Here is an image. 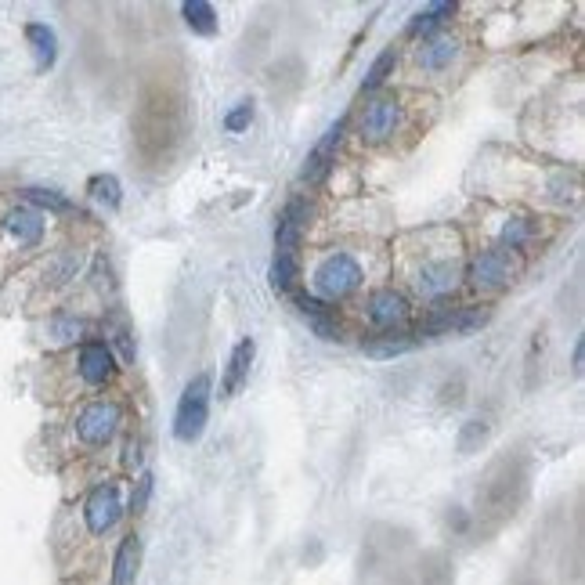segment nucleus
<instances>
[{"label": "nucleus", "mask_w": 585, "mask_h": 585, "mask_svg": "<svg viewBox=\"0 0 585 585\" xmlns=\"http://www.w3.org/2000/svg\"><path fill=\"white\" fill-rule=\"evenodd\" d=\"M344 134H347V120H336L333 127L325 130L322 141H318L315 149H311V156H307L304 170H300L304 185H322L325 177H329V170H333V163H336V152L344 145Z\"/></svg>", "instance_id": "9b49d317"}, {"label": "nucleus", "mask_w": 585, "mask_h": 585, "mask_svg": "<svg viewBox=\"0 0 585 585\" xmlns=\"http://www.w3.org/2000/svg\"><path fill=\"white\" fill-rule=\"evenodd\" d=\"M210 398H214V380L210 372H199L185 383L174 409V437L181 445H195L210 423Z\"/></svg>", "instance_id": "7ed1b4c3"}, {"label": "nucleus", "mask_w": 585, "mask_h": 585, "mask_svg": "<svg viewBox=\"0 0 585 585\" xmlns=\"http://www.w3.org/2000/svg\"><path fill=\"white\" fill-rule=\"evenodd\" d=\"M181 15H185L188 29H192V33H199V37H214V33H217L214 4H206V0H185V4H181Z\"/></svg>", "instance_id": "4be33fe9"}, {"label": "nucleus", "mask_w": 585, "mask_h": 585, "mask_svg": "<svg viewBox=\"0 0 585 585\" xmlns=\"http://www.w3.org/2000/svg\"><path fill=\"white\" fill-rule=\"evenodd\" d=\"M51 333H55L58 340H73V336L87 333V322L84 318H55V322H51Z\"/></svg>", "instance_id": "7c9ffc66"}, {"label": "nucleus", "mask_w": 585, "mask_h": 585, "mask_svg": "<svg viewBox=\"0 0 585 585\" xmlns=\"http://www.w3.org/2000/svg\"><path fill=\"white\" fill-rule=\"evenodd\" d=\"M26 40H29V51H33V62H37L40 73H47L58 58V37L55 29L47 26V22H29L26 26Z\"/></svg>", "instance_id": "f3484780"}, {"label": "nucleus", "mask_w": 585, "mask_h": 585, "mask_svg": "<svg viewBox=\"0 0 585 585\" xmlns=\"http://www.w3.org/2000/svg\"><path fill=\"white\" fill-rule=\"evenodd\" d=\"M289 300L297 304V311L300 315H307V318H318V315H329L325 311V304L318 297H311V293H289Z\"/></svg>", "instance_id": "2f4dec72"}, {"label": "nucleus", "mask_w": 585, "mask_h": 585, "mask_svg": "<svg viewBox=\"0 0 585 585\" xmlns=\"http://www.w3.org/2000/svg\"><path fill=\"white\" fill-rule=\"evenodd\" d=\"M531 239H535V221H531V217H510V221H502L499 242H495V246L520 253L524 246H531Z\"/></svg>", "instance_id": "412c9836"}, {"label": "nucleus", "mask_w": 585, "mask_h": 585, "mask_svg": "<svg viewBox=\"0 0 585 585\" xmlns=\"http://www.w3.org/2000/svg\"><path fill=\"white\" fill-rule=\"evenodd\" d=\"M116 354L105 340H87L80 351H76V376L84 387H105V383L116 376Z\"/></svg>", "instance_id": "9d476101"}, {"label": "nucleus", "mask_w": 585, "mask_h": 585, "mask_svg": "<svg viewBox=\"0 0 585 585\" xmlns=\"http://www.w3.org/2000/svg\"><path fill=\"white\" fill-rule=\"evenodd\" d=\"M300 282V253H275L271 260V286L275 293H297Z\"/></svg>", "instance_id": "aec40b11"}, {"label": "nucleus", "mask_w": 585, "mask_h": 585, "mask_svg": "<svg viewBox=\"0 0 585 585\" xmlns=\"http://www.w3.org/2000/svg\"><path fill=\"white\" fill-rule=\"evenodd\" d=\"M307 217H311V203L307 199H293L279 214L275 224V253H300L307 232Z\"/></svg>", "instance_id": "ddd939ff"}, {"label": "nucleus", "mask_w": 585, "mask_h": 585, "mask_svg": "<svg viewBox=\"0 0 585 585\" xmlns=\"http://www.w3.org/2000/svg\"><path fill=\"white\" fill-rule=\"evenodd\" d=\"M520 268H524L520 253L502 250V246H488V250H477L474 257L466 260L463 279L477 293H502V289H510L517 282Z\"/></svg>", "instance_id": "f03ea898"}, {"label": "nucleus", "mask_w": 585, "mask_h": 585, "mask_svg": "<svg viewBox=\"0 0 585 585\" xmlns=\"http://www.w3.org/2000/svg\"><path fill=\"white\" fill-rule=\"evenodd\" d=\"M253 120H257V105H253L250 98H242V102L224 116V130H228V134H242V130H250Z\"/></svg>", "instance_id": "bb28decb"}, {"label": "nucleus", "mask_w": 585, "mask_h": 585, "mask_svg": "<svg viewBox=\"0 0 585 585\" xmlns=\"http://www.w3.org/2000/svg\"><path fill=\"white\" fill-rule=\"evenodd\" d=\"M22 199H26V206H33V210H40V214H76V206L65 199L62 192H55V188H22Z\"/></svg>", "instance_id": "5701e85b"}, {"label": "nucleus", "mask_w": 585, "mask_h": 585, "mask_svg": "<svg viewBox=\"0 0 585 585\" xmlns=\"http://www.w3.org/2000/svg\"><path fill=\"white\" fill-rule=\"evenodd\" d=\"M416 347V340H409L405 333H383L365 340V354L369 358H398V354H409Z\"/></svg>", "instance_id": "b1692460"}, {"label": "nucleus", "mask_w": 585, "mask_h": 585, "mask_svg": "<svg viewBox=\"0 0 585 585\" xmlns=\"http://www.w3.org/2000/svg\"><path fill=\"white\" fill-rule=\"evenodd\" d=\"M365 282V271L358 264V257L351 253H329V257L318 260L315 275H311V286H315V297L322 304H336V300L354 297Z\"/></svg>", "instance_id": "20e7f679"}, {"label": "nucleus", "mask_w": 585, "mask_h": 585, "mask_svg": "<svg viewBox=\"0 0 585 585\" xmlns=\"http://www.w3.org/2000/svg\"><path fill=\"white\" fill-rule=\"evenodd\" d=\"M120 427H123V409L109 398L87 401L73 419L76 437H80V445H87V448L109 445L112 437L120 434Z\"/></svg>", "instance_id": "39448f33"}, {"label": "nucleus", "mask_w": 585, "mask_h": 585, "mask_svg": "<svg viewBox=\"0 0 585 585\" xmlns=\"http://www.w3.org/2000/svg\"><path fill=\"white\" fill-rule=\"evenodd\" d=\"M365 318H369L372 329H380V336L401 333L412 318V304L405 293H398V289H390V286L372 289L369 300H365Z\"/></svg>", "instance_id": "0eeeda50"}, {"label": "nucleus", "mask_w": 585, "mask_h": 585, "mask_svg": "<svg viewBox=\"0 0 585 585\" xmlns=\"http://www.w3.org/2000/svg\"><path fill=\"white\" fill-rule=\"evenodd\" d=\"M123 463H127V470H138L141 466V441L138 437H130L127 441V455H123Z\"/></svg>", "instance_id": "72a5a7b5"}, {"label": "nucleus", "mask_w": 585, "mask_h": 585, "mask_svg": "<svg viewBox=\"0 0 585 585\" xmlns=\"http://www.w3.org/2000/svg\"><path fill=\"white\" fill-rule=\"evenodd\" d=\"M253 362H257V340H253V336H242L239 344L232 347V354H228V365H224L221 398H235V394L250 383Z\"/></svg>", "instance_id": "2eb2a0df"}, {"label": "nucleus", "mask_w": 585, "mask_h": 585, "mask_svg": "<svg viewBox=\"0 0 585 585\" xmlns=\"http://www.w3.org/2000/svg\"><path fill=\"white\" fill-rule=\"evenodd\" d=\"M452 15H455V4H448V0H441V4H430V8H423L416 19L409 22V29H405V33H409L412 40H419V37L427 40V37H434L437 29L445 26Z\"/></svg>", "instance_id": "6ab92c4d"}, {"label": "nucleus", "mask_w": 585, "mask_h": 585, "mask_svg": "<svg viewBox=\"0 0 585 585\" xmlns=\"http://www.w3.org/2000/svg\"><path fill=\"white\" fill-rule=\"evenodd\" d=\"M123 517V499H120V484L116 481H102L94 484L84 499V524L91 535H109Z\"/></svg>", "instance_id": "6e6552de"}, {"label": "nucleus", "mask_w": 585, "mask_h": 585, "mask_svg": "<svg viewBox=\"0 0 585 585\" xmlns=\"http://www.w3.org/2000/svg\"><path fill=\"white\" fill-rule=\"evenodd\" d=\"M484 441H488V427H484L481 419H470V423H463V430H459V452H463V455L477 452Z\"/></svg>", "instance_id": "cd10ccee"}, {"label": "nucleus", "mask_w": 585, "mask_h": 585, "mask_svg": "<svg viewBox=\"0 0 585 585\" xmlns=\"http://www.w3.org/2000/svg\"><path fill=\"white\" fill-rule=\"evenodd\" d=\"M84 268V253L80 250H62L44 264V282L47 286H69Z\"/></svg>", "instance_id": "a211bd4d"}, {"label": "nucleus", "mask_w": 585, "mask_h": 585, "mask_svg": "<svg viewBox=\"0 0 585 585\" xmlns=\"http://www.w3.org/2000/svg\"><path fill=\"white\" fill-rule=\"evenodd\" d=\"M192 138V102L185 80L170 73H152L141 84L138 105L130 116V145L145 174H163L185 156Z\"/></svg>", "instance_id": "f257e3e1"}, {"label": "nucleus", "mask_w": 585, "mask_h": 585, "mask_svg": "<svg viewBox=\"0 0 585 585\" xmlns=\"http://www.w3.org/2000/svg\"><path fill=\"white\" fill-rule=\"evenodd\" d=\"M459 51H463V40L459 37H452V33H434V37H427L416 47V65L423 73L437 76V73H445V69H452Z\"/></svg>", "instance_id": "4468645a"}, {"label": "nucleus", "mask_w": 585, "mask_h": 585, "mask_svg": "<svg viewBox=\"0 0 585 585\" xmlns=\"http://www.w3.org/2000/svg\"><path fill=\"white\" fill-rule=\"evenodd\" d=\"M149 495H152V474H149V470H141V474H138V488H134V495H130V513H145V506H149Z\"/></svg>", "instance_id": "c85d7f7f"}, {"label": "nucleus", "mask_w": 585, "mask_h": 585, "mask_svg": "<svg viewBox=\"0 0 585 585\" xmlns=\"http://www.w3.org/2000/svg\"><path fill=\"white\" fill-rule=\"evenodd\" d=\"M394 65H398V51H394V47L380 51V55H376V62L369 65V73H365L362 91H380V87L387 84L390 76H394Z\"/></svg>", "instance_id": "a878e982"}, {"label": "nucleus", "mask_w": 585, "mask_h": 585, "mask_svg": "<svg viewBox=\"0 0 585 585\" xmlns=\"http://www.w3.org/2000/svg\"><path fill=\"white\" fill-rule=\"evenodd\" d=\"M44 232H47V221L40 210H33V206L19 203L4 214V235H8L19 250H33V246H40Z\"/></svg>", "instance_id": "f8f14e48"}, {"label": "nucleus", "mask_w": 585, "mask_h": 585, "mask_svg": "<svg viewBox=\"0 0 585 585\" xmlns=\"http://www.w3.org/2000/svg\"><path fill=\"white\" fill-rule=\"evenodd\" d=\"M141 571V539L138 535H127L112 557V585H138Z\"/></svg>", "instance_id": "dca6fc26"}, {"label": "nucleus", "mask_w": 585, "mask_h": 585, "mask_svg": "<svg viewBox=\"0 0 585 585\" xmlns=\"http://www.w3.org/2000/svg\"><path fill=\"white\" fill-rule=\"evenodd\" d=\"M398 123H401V105L394 94H380V98H372L369 105L362 109L358 116V138L365 145H383L398 134Z\"/></svg>", "instance_id": "1a4fd4ad"}, {"label": "nucleus", "mask_w": 585, "mask_h": 585, "mask_svg": "<svg viewBox=\"0 0 585 585\" xmlns=\"http://www.w3.org/2000/svg\"><path fill=\"white\" fill-rule=\"evenodd\" d=\"M459 275H463V268H459V257H455V253H445V257H427L416 271H412V286L419 289V297L441 304V300H445L448 293L455 289Z\"/></svg>", "instance_id": "423d86ee"}, {"label": "nucleus", "mask_w": 585, "mask_h": 585, "mask_svg": "<svg viewBox=\"0 0 585 585\" xmlns=\"http://www.w3.org/2000/svg\"><path fill=\"white\" fill-rule=\"evenodd\" d=\"M311 329H315L322 340H344V329H340V322H333V315L311 318Z\"/></svg>", "instance_id": "473e14b6"}, {"label": "nucleus", "mask_w": 585, "mask_h": 585, "mask_svg": "<svg viewBox=\"0 0 585 585\" xmlns=\"http://www.w3.org/2000/svg\"><path fill=\"white\" fill-rule=\"evenodd\" d=\"M582 358H585V344L578 340V344H575V354H571V365H575V372H582Z\"/></svg>", "instance_id": "f704fd0d"}, {"label": "nucleus", "mask_w": 585, "mask_h": 585, "mask_svg": "<svg viewBox=\"0 0 585 585\" xmlns=\"http://www.w3.org/2000/svg\"><path fill=\"white\" fill-rule=\"evenodd\" d=\"M109 333H112V344L120 347V354H123V362H134V344H130V329L123 322H112L109 325ZM109 344V340H105ZM109 344V347H112Z\"/></svg>", "instance_id": "c756f323"}, {"label": "nucleus", "mask_w": 585, "mask_h": 585, "mask_svg": "<svg viewBox=\"0 0 585 585\" xmlns=\"http://www.w3.org/2000/svg\"><path fill=\"white\" fill-rule=\"evenodd\" d=\"M87 192H91L94 203L109 206V210H116V206L123 203V185H120V177H116V174L91 177V181H87Z\"/></svg>", "instance_id": "393cba45"}]
</instances>
